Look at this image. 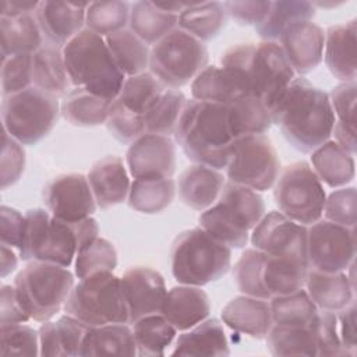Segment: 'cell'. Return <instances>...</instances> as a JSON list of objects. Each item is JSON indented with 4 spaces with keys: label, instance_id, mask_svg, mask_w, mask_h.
<instances>
[{
    "label": "cell",
    "instance_id": "cell-33",
    "mask_svg": "<svg viewBox=\"0 0 357 357\" xmlns=\"http://www.w3.org/2000/svg\"><path fill=\"white\" fill-rule=\"evenodd\" d=\"M315 15V6L310 1L279 0L271 1V7L265 18L255 26L257 33L264 40H279L284 31L290 26L311 21Z\"/></svg>",
    "mask_w": 357,
    "mask_h": 357
},
{
    "label": "cell",
    "instance_id": "cell-54",
    "mask_svg": "<svg viewBox=\"0 0 357 357\" xmlns=\"http://www.w3.org/2000/svg\"><path fill=\"white\" fill-rule=\"evenodd\" d=\"M356 212L357 198L354 187H340L325 198L322 215H325L329 222L354 229Z\"/></svg>",
    "mask_w": 357,
    "mask_h": 357
},
{
    "label": "cell",
    "instance_id": "cell-63",
    "mask_svg": "<svg viewBox=\"0 0 357 357\" xmlns=\"http://www.w3.org/2000/svg\"><path fill=\"white\" fill-rule=\"evenodd\" d=\"M1 278L14 272L18 265V258L14 250L6 244H1Z\"/></svg>",
    "mask_w": 357,
    "mask_h": 357
},
{
    "label": "cell",
    "instance_id": "cell-51",
    "mask_svg": "<svg viewBox=\"0 0 357 357\" xmlns=\"http://www.w3.org/2000/svg\"><path fill=\"white\" fill-rule=\"evenodd\" d=\"M0 353L3 356H38V331L24 324H1Z\"/></svg>",
    "mask_w": 357,
    "mask_h": 357
},
{
    "label": "cell",
    "instance_id": "cell-8",
    "mask_svg": "<svg viewBox=\"0 0 357 357\" xmlns=\"http://www.w3.org/2000/svg\"><path fill=\"white\" fill-rule=\"evenodd\" d=\"M14 287L29 318L45 322L64 307L74 287V275L56 264L31 261L15 276Z\"/></svg>",
    "mask_w": 357,
    "mask_h": 357
},
{
    "label": "cell",
    "instance_id": "cell-21",
    "mask_svg": "<svg viewBox=\"0 0 357 357\" xmlns=\"http://www.w3.org/2000/svg\"><path fill=\"white\" fill-rule=\"evenodd\" d=\"M211 301L201 286L180 284L167 290L160 314L177 329L188 331L209 317Z\"/></svg>",
    "mask_w": 357,
    "mask_h": 357
},
{
    "label": "cell",
    "instance_id": "cell-25",
    "mask_svg": "<svg viewBox=\"0 0 357 357\" xmlns=\"http://www.w3.org/2000/svg\"><path fill=\"white\" fill-rule=\"evenodd\" d=\"M225 176L209 166L192 165L184 169L178 177V195L194 211H205L212 206L225 185Z\"/></svg>",
    "mask_w": 357,
    "mask_h": 357
},
{
    "label": "cell",
    "instance_id": "cell-7",
    "mask_svg": "<svg viewBox=\"0 0 357 357\" xmlns=\"http://www.w3.org/2000/svg\"><path fill=\"white\" fill-rule=\"evenodd\" d=\"M231 248L209 236L202 227L180 233L170 248V268L180 284L205 286L230 269Z\"/></svg>",
    "mask_w": 357,
    "mask_h": 357
},
{
    "label": "cell",
    "instance_id": "cell-58",
    "mask_svg": "<svg viewBox=\"0 0 357 357\" xmlns=\"http://www.w3.org/2000/svg\"><path fill=\"white\" fill-rule=\"evenodd\" d=\"M223 7L241 25H258L269 11L271 1H225Z\"/></svg>",
    "mask_w": 357,
    "mask_h": 357
},
{
    "label": "cell",
    "instance_id": "cell-45",
    "mask_svg": "<svg viewBox=\"0 0 357 357\" xmlns=\"http://www.w3.org/2000/svg\"><path fill=\"white\" fill-rule=\"evenodd\" d=\"M273 324L307 326L319 311L304 289L269 298Z\"/></svg>",
    "mask_w": 357,
    "mask_h": 357
},
{
    "label": "cell",
    "instance_id": "cell-1",
    "mask_svg": "<svg viewBox=\"0 0 357 357\" xmlns=\"http://www.w3.org/2000/svg\"><path fill=\"white\" fill-rule=\"evenodd\" d=\"M268 109L272 124L279 126L287 142L300 152L311 153L332 135L335 114L328 93L301 75H296Z\"/></svg>",
    "mask_w": 357,
    "mask_h": 357
},
{
    "label": "cell",
    "instance_id": "cell-34",
    "mask_svg": "<svg viewBox=\"0 0 357 357\" xmlns=\"http://www.w3.org/2000/svg\"><path fill=\"white\" fill-rule=\"evenodd\" d=\"M130 29L146 45H155L178 26V15L167 13L153 1H135L130 8Z\"/></svg>",
    "mask_w": 357,
    "mask_h": 357
},
{
    "label": "cell",
    "instance_id": "cell-48",
    "mask_svg": "<svg viewBox=\"0 0 357 357\" xmlns=\"http://www.w3.org/2000/svg\"><path fill=\"white\" fill-rule=\"evenodd\" d=\"M265 254L257 248H247L233 268V279L237 289L245 294L264 300H269L271 296L262 282Z\"/></svg>",
    "mask_w": 357,
    "mask_h": 357
},
{
    "label": "cell",
    "instance_id": "cell-26",
    "mask_svg": "<svg viewBox=\"0 0 357 357\" xmlns=\"http://www.w3.org/2000/svg\"><path fill=\"white\" fill-rule=\"evenodd\" d=\"M89 328V325L70 314L61 315L57 321L42 322L38 329L39 356H79Z\"/></svg>",
    "mask_w": 357,
    "mask_h": 357
},
{
    "label": "cell",
    "instance_id": "cell-13",
    "mask_svg": "<svg viewBox=\"0 0 357 357\" xmlns=\"http://www.w3.org/2000/svg\"><path fill=\"white\" fill-rule=\"evenodd\" d=\"M225 170L230 183L254 191L272 188L279 176V159L272 141L265 134L234 138Z\"/></svg>",
    "mask_w": 357,
    "mask_h": 357
},
{
    "label": "cell",
    "instance_id": "cell-53",
    "mask_svg": "<svg viewBox=\"0 0 357 357\" xmlns=\"http://www.w3.org/2000/svg\"><path fill=\"white\" fill-rule=\"evenodd\" d=\"M310 325L315 336L317 356H346L339 339L336 312L318 311Z\"/></svg>",
    "mask_w": 357,
    "mask_h": 357
},
{
    "label": "cell",
    "instance_id": "cell-41",
    "mask_svg": "<svg viewBox=\"0 0 357 357\" xmlns=\"http://www.w3.org/2000/svg\"><path fill=\"white\" fill-rule=\"evenodd\" d=\"M131 329L137 353L145 357L163 356L177 335V329L160 312L134 321Z\"/></svg>",
    "mask_w": 357,
    "mask_h": 357
},
{
    "label": "cell",
    "instance_id": "cell-61",
    "mask_svg": "<svg viewBox=\"0 0 357 357\" xmlns=\"http://www.w3.org/2000/svg\"><path fill=\"white\" fill-rule=\"evenodd\" d=\"M39 1H22V0H3L0 1V17L14 18L25 14H35Z\"/></svg>",
    "mask_w": 357,
    "mask_h": 357
},
{
    "label": "cell",
    "instance_id": "cell-29",
    "mask_svg": "<svg viewBox=\"0 0 357 357\" xmlns=\"http://www.w3.org/2000/svg\"><path fill=\"white\" fill-rule=\"evenodd\" d=\"M32 85L56 98H64L70 91L63 47L43 43L32 54Z\"/></svg>",
    "mask_w": 357,
    "mask_h": 357
},
{
    "label": "cell",
    "instance_id": "cell-55",
    "mask_svg": "<svg viewBox=\"0 0 357 357\" xmlns=\"http://www.w3.org/2000/svg\"><path fill=\"white\" fill-rule=\"evenodd\" d=\"M335 114V123L356 132V99L357 85L354 82H342L332 88L328 95Z\"/></svg>",
    "mask_w": 357,
    "mask_h": 357
},
{
    "label": "cell",
    "instance_id": "cell-15",
    "mask_svg": "<svg viewBox=\"0 0 357 357\" xmlns=\"http://www.w3.org/2000/svg\"><path fill=\"white\" fill-rule=\"evenodd\" d=\"M250 240L254 248L266 255L307 262V226L289 219L279 211L265 213L252 229Z\"/></svg>",
    "mask_w": 357,
    "mask_h": 357
},
{
    "label": "cell",
    "instance_id": "cell-17",
    "mask_svg": "<svg viewBox=\"0 0 357 357\" xmlns=\"http://www.w3.org/2000/svg\"><path fill=\"white\" fill-rule=\"evenodd\" d=\"M126 162L134 178H172L176 170V145L170 137L145 132L130 144Z\"/></svg>",
    "mask_w": 357,
    "mask_h": 357
},
{
    "label": "cell",
    "instance_id": "cell-46",
    "mask_svg": "<svg viewBox=\"0 0 357 357\" xmlns=\"http://www.w3.org/2000/svg\"><path fill=\"white\" fill-rule=\"evenodd\" d=\"M130 4L127 1H93L89 3L85 14L86 29L102 38L126 29L130 21Z\"/></svg>",
    "mask_w": 357,
    "mask_h": 357
},
{
    "label": "cell",
    "instance_id": "cell-32",
    "mask_svg": "<svg viewBox=\"0 0 357 357\" xmlns=\"http://www.w3.org/2000/svg\"><path fill=\"white\" fill-rule=\"evenodd\" d=\"M0 38L1 59L13 54H33L43 45V35L35 14L0 17Z\"/></svg>",
    "mask_w": 357,
    "mask_h": 357
},
{
    "label": "cell",
    "instance_id": "cell-60",
    "mask_svg": "<svg viewBox=\"0 0 357 357\" xmlns=\"http://www.w3.org/2000/svg\"><path fill=\"white\" fill-rule=\"evenodd\" d=\"M337 332L346 356H356V300L346 308L336 312Z\"/></svg>",
    "mask_w": 357,
    "mask_h": 357
},
{
    "label": "cell",
    "instance_id": "cell-42",
    "mask_svg": "<svg viewBox=\"0 0 357 357\" xmlns=\"http://www.w3.org/2000/svg\"><path fill=\"white\" fill-rule=\"evenodd\" d=\"M185 102L187 98L181 91L166 88L144 114L145 132L166 137L174 134Z\"/></svg>",
    "mask_w": 357,
    "mask_h": 357
},
{
    "label": "cell",
    "instance_id": "cell-4",
    "mask_svg": "<svg viewBox=\"0 0 357 357\" xmlns=\"http://www.w3.org/2000/svg\"><path fill=\"white\" fill-rule=\"evenodd\" d=\"M174 139L194 163L225 169L234 141L227 105L187 99Z\"/></svg>",
    "mask_w": 357,
    "mask_h": 357
},
{
    "label": "cell",
    "instance_id": "cell-52",
    "mask_svg": "<svg viewBox=\"0 0 357 357\" xmlns=\"http://www.w3.org/2000/svg\"><path fill=\"white\" fill-rule=\"evenodd\" d=\"M32 86V54L1 59V93L8 96Z\"/></svg>",
    "mask_w": 357,
    "mask_h": 357
},
{
    "label": "cell",
    "instance_id": "cell-49",
    "mask_svg": "<svg viewBox=\"0 0 357 357\" xmlns=\"http://www.w3.org/2000/svg\"><path fill=\"white\" fill-rule=\"evenodd\" d=\"M74 265L78 279L98 272H113L117 266V251L110 241L96 237L77 252Z\"/></svg>",
    "mask_w": 357,
    "mask_h": 357
},
{
    "label": "cell",
    "instance_id": "cell-30",
    "mask_svg": "<svg viewBox=\"0 0 357 357\" xmlns=\"http://www.w3.org/2000/svg\"><path fill=\"white\" fill-rule=\"evenodd\" d=\"M311 165L321 183L332 188L347 185L356 174L354 155L331 139L311 152Z\"/></svg>",
    "mask_w": 357,
    "mask_h": 357
},
{
    "label": "cell",
    "instance_id": "cell-22",
    "mask_svg": "<svg viewBox=\"0 0 357 357\" xmlns=\"http://www.w3.org/2000/svg\"><path fill=\"white\" fill-rule=\"evenodd\" d=\"M98 208L107 209L124 202L130 191V178L123 159L107 155L98 160L86 174Z\"/></svg>",
    "mask_w": 357,
    "mask_h": 357
},
{
    "label": "cell",
    "instance_id": "cell-2",
    "mask_svg": "<svg viewBox=\"0 0 357 357\" xmlns=\"http://www.w3.org/2000/svg\"><path fill=\"white\" fill-rule=\"evenodd\" d=\"M220 67L241 95L257 96L266 107L296 77L280 45L273 40L236 45L222 54Z\"/></svg>",
    "mask_w": 357,
    "mask_h": 357
},
{
    "label": "cell",
    "instance_id": "cell-43",
    "mask_svg": "<svg viewBox=\"0 0 357 357\" xmlns=\"http://www.w3.org/2000/svg\"><path fill=\"white\" fill-rule=\"evenodd\" d=\"M265 339L273 356H317V343L311 325L293 326L273 324Z\"/></svg>",
    "mask_w": 357,
    "mask_h": 357
},
{
    "label": "cell",
    "instance_id": "cell-14",
    "mask_svg": "<svg viewBox=\"0 0 357 357\" xmlns=\"http://www.w3.org/2000/svg\"><path fill=\"white\" fill-rule=\"evenodd\" d=\"M356 236L353 227L319 219L307 227V262L310 269L343 272L354 262Z\"/></svg>",
    "mask_w": 357,
    "mask_h": 357
},
{
    "label": "cell",
    "instance_id": "cell-35",
    "mask_svg": "<svg viewBox=\"0 0 357 357\" xmlns=\"http://www.w3.org/2000/svg\"><path fill=\"white\" fill-rule=\"evenodd\" d=\"M308 269L305 261L265 254L262 282L271 297L293 293L304 287Z\"/></svg>",
    "mask_w": 357,
    "mask_h": 357
},
{
    "label": "cell",
    "instance_id": "cell-3",
    "mask_svg": "<svg viewBox=\"0 0 357 357\" xmlns=\"http://www.w3.org/2000/svg\"><path fill=\"white\" fill-rule=\"evenodd\" d=\"M99 226L93 218L63 220L47 209L33 208L25 213L22 243L18 248L22 261H43L68 268L77 252L98 237Z\"/></svg>",
    "mask_w": 357,
    "mask_h": 357
},
{
    "label": "cell",
    "instance_id": "cell-31",
    "mask_svg": "<svg viewBox=\"0 0 357 357\" xmlns=\"http://www.w3.org/2000/svg\"><path fill=\"white\" fill-rule=\"evenodd\" d=\"M79 356H138L132 329L128 324L91 326L82 342Z\"/></svg>",
    "mask_w": 357,
    "mask_h": 357
},
{
    "label": "cell",
    "instance_id": "cell-28",
    "mask_svg": "<svg viewBox=\"0 0 357 357\" xmlns=\"http://www.w3.org/2000/svg\"><path fill=\"white\" fill-rule=\"evenodd\" d=\"M229 342L222 322L206 318L188 332L178 335L172 356H229Z\"/></svg>",
    "mask_w": 357,
    "mask_h": 357
},
{
    "label": "cell",
    "instance_id": "cell-50",
    "mask_svg": "<svg viewBox=\"0 0 357 357\" xmlns=\"http://www.w3.org/2000/svg\"><path fill=\"white\" fill-rule=\"evenodd\" d=\"M105 124L110 134L123 144H131L145 134L144 116L130 110L119 98L110 102Z\"/></svg>",
    "mask_w": 357,
    "mask_h": 357
},
{
    "label": "cell",
    "instance_id": "cell-10",
    "mask_svg": "<svg viewBox=\"0 0 357 357\" xmlns=\"http://www.w3.org/2000/svg\"><path fill=\"white\" fill-rule=\"evenodd\" d=\"M59 112V98L32 85L3 96V130L22 145H33L53 130Z\"/></svg>",
    "mask_w": 357,
    "mask_h": 357
},
{
    "label": "cell",
    "instance_id": "cell-62",
    "mask_svg": "<svg viewBox=\"0 0 357 357\" xmlns=\"http://www.w3.org/2000/svg\"><path fill=\"white\" fill-rule=\"evenodd\" d=\"M332 135H335V142L337 145H340L344 151H347L351 155L356 153L357 144H356V132L354 131H350L346 127L335 123Z\"/></svg>",
    "mask_w": 357,
    "mask_h": 357
},
{
    "label": "cell",
    "instance_id": "cell-23",
    "mask_svg": "<svg viewBox=\"0 0 357 357\" xmlns=\"http://www.w3.org/2000/svg\"><path fill=\"white\" fill-rule=\"evenodd\" d=\"M356 32V20L332 25L325 32L322 59L331 74L342 82H354L357 77Z\"/></svg>",
    "mask_w": 357,
    "mask_h": 357
},
{
    "label": "cell",
    "instance_id": "cell-19",
    "mask_svg": "<svg viewBox=\"0 0 357 357\" xmlns=\"http://www.w3.org/2000/svg\"><path fill=\"white\" fill-rule=\"evenodd\" d=\"M88 6L89 3L39 1L35 18L46 43L64 47L84 29Z\"/></svg>",
    "mask_w": 357,
    "mask_h": 357
},
{
    "label": "cell",
    "instance_id": "cell-38",
    "mask_svg": "<svg viewBox=\"0 0 357 357\" xmlns=\"http://www.w3.org/2000/svg\"><path fill=\"white\" fill-rule=\"evenodd\" d=\"M229 124L234 135L265 134L271 126L272 119L265 102L252 95H241L227 105Z\"/></svg>",
    "mask_w": 357,
    "mask_h": 357
},
{
    "label": "cell",
    "instance_id": "cell-37",
    "mask_svg": "<svg viewBox=\"0 0 357 357\" xmlns=\"http://www.w3.org/2000/svg\"><path fill=\"white\" fill-rule=\"evenodd\" d=\"M110 100L84 88L70 89L60 103L63 117L77 127H95L106 123Z\"/></svg>",
    "mask_w": 357,
    "mask_h": 357
},
{
    "label": "cell",
    "instance_id": "cell-6",
    "mask_svg": "<svg viewBox=\"0 0 357 357\" xmlns=\"http://www.w3.org/2000/svg\"><path fill=\"white\" fill-rule=\"evenodd\" d=\"M265 215L262 197L244 185L226 181L218 201L202 211L198 222L209 236L229 248H243L250 230Z\"/></svg>",
    "mask_w": 357,
    "mask_h": 357
},
{
    "label": "cell",
    "instance_id": "cell-20",
    "mask_svg": "<svg viewBox=\"0 0 357 357\" xmlns=\"http://www.w3.org/2000/svg\"><path fill=\"white\" fill-rule=\"evenodd\" d=\"M278 43L284 52L293 71L303 77L321 64L325 32L312 21L298 22L284 31Z\"/></svg>",
    "mask_w": 357,
    "mask_h": 357
},
{
    "label": "cell",
    "instance_id": "cell-5",
    "mask_svg": "<svg viewBox=\"0 0 357 357\" xmlns=\"http://www.w3.org/2000/svg\"><path fill=\"white\" fill-rule=\"evenodd\" d=\"M71 85L84 88L106 100H114L126 75L116 66L105 38L84 28L63 47Z\"/></svg>",
    "mask_w": 357,
    "mask_h": 357
},
{
    "label": "cell",
    "instance_id": "cell-18",
    "mask_svg": "<svg viewBox=\"0 0 357 357\" xmlns=\"http://www.w3.org/2000/svg\"><path fill=\"white\" fill-rule=\"evenodd\" d=\"M120 282L130 324L145 315L160 312L167 289L158 271L149 266H132L123 273Z\"/></svg>",
    "mask_w": 357,
    "mask_h": 357
},
{
    "label": "cell",
    "instance_id": "cell-47",
    "mask_svg": "<svg viewBox=\"0 0 357 357\" xmlns=\"http://www.w3.org/2000/svg\"><path fill=\"white\" fill-rule=\"evenodd\" d=\"M165 89L166 86L152 73L144 71L137 75L126 77L117 98L130 110L144 116Z\"/></svg>",
    "mask_w": 357,
    "mask_h": 357
},
{
    "label": "cell",
    "instance_id": "cell-36",
    "mask_svg": "<svg viewBox=\"0 0 357 357\" xmlns=\"http://www.w3.org/2000/svg\"><path fill=\"white\" fill-rule=\"evenodd\" d=\"M184 8L178 14V28L192 35L201 42L218 36L226 22V10L219 1L183 3Z\"/></svg>",
    "mask_w": 357,
    "mask_h": 357
},
{
    "label": "cell",
    "instance_id": "cell-11",
    "mask_svg": "<svg viewBox=\"0 0 357 357\" xmlns=\"http://www.w3.org/2000/svg\"><path fill=\"white\" fill-rule=\"evenodd\" d=\"M208 50L204 42L178 26L156 42L149 52V70L166 86L178 89L206 67Z\"/></svg>",
    "mask_w": 357,
    "mask_h": 357
},
{
    "label": "cell",
    "instance_id": "cell-27",
    "mask_svg": "<svg viewBox=\"0 0 357 357\" xmlns=\"http://www.w3.org/2000/svg\"><path fill=\"white\" fill-rule=\"evenodd\" d=\"M305 291L319 311L339 312L354 301V284L347 272H321L308 269Z\"/></svg>",
    "mask_w": 357,
    "mask_h": 357
},
{
    "label": "cell",
    "instance_id": "cell-57",
    "mask_svg": "<svg viewBox=\"0 0 357 357\" xmlns=\"http://www.w3.org/2000/svg\"><path fill=\"white\" fill-rule=\"evenodd\" d=\"M25 215L14 208L3 205L0 208V238L1 244L20 248L24 237Z\"/></svg>",
    "mask_w": 357,
    "mask_h": 357
},
{
    "label": "cell",
    "instance_id": "cell-56",
    "mask_svg": "<svg viewBox=\"0 0 357 357\" xmlns=\"http://www.w3.org/2000/svg\"><path fill=\"white\" fill-rule=\"evenodd\" d=\"M25 167V151L22 144L11 138L3 131V151H1V188L15 184Z\"/></svg>",
    "mask_w": 357,
    "mask_h": 357
},
{
    "label": "cell",
    "instance_id": "cell-12",
    "mask_svg": "<svg viewBox=\"0 0 357 357\" xmlns=\"http://www.w3.org/2000/svg\"><path fill=\"white\" fill-rule=\"evenodd\" d=\"M275 204L289 219L310 226L322 218L325 190L308 162H294L283 169L273 184Z\"/></svg>",
    "mask_w": 357,
    "mask_h": 357
},
{
    "label": "cell",
    "instance_id": "cell-9",
    "mask_svg": "<svg viewBox=\"0 0 357 357\" xmlns=\"http://www.w3.org/2000/svg\"><path fill=\"white\" fill-rule=\"evenodd\" d=\"M63 310L89 326L130 324L121 282L113 272H98L79 279Z\"/></svg>",
    "mask_w": 357,
    "mask_h": 357
},
{
    "label": "cell",
    "instance_id": "cell-59",
    "mask_svg": "<svg viewBox=\"0 0 357 357\" xmlns=\"http://www.w3.org/2000/svg\"><path fill=\"white\" fill-rule=\"evenodd\" d=\"M29 319L20 303L14 284H3L0 290V324H25Z\"/></svg>",
    "mask_w": 357,
    "mask_h": 357
},
{
    "label": "cell",
    "instance_id": "cell-39",
    "mask_svg": "<svg viewBox=\"0 0 357 357\" xmlns=\"http://www.w3.org/2000/svg\"><path fill=\"white\" fill-rule=\"evenodd\" d=\"M105 40L116 66L126 77L141 74L149 67L151 49L131 29L119 31Z\"/></svg>",
    "mask_w": 357,
    "mask_h": 357
},
{
    "label": "cell",
    "instance_id": "cell-24",
    "mask_svg": "<svg viewBox=\"0 0 357 357\" xmlns=\"http://www.w3.org/2000/svg\"><path fill=\"white\" fill-rule=\"evenodd\" d=\"M220 317L230 329L254 339H265L273 325L269 300L245 294L230 300L222 308Z\"/></svg>",
    "mask_w": 357,
    "mask_h": 357
},
{
    "label": "cell",
    "instance_id": "cell-16",
    "mask_svg": "<svg viewBox=\"0 0 357 357\" xmlns=\"http://www.w3.org/2000/svg\"><path fill=\"white\" fill-rule=\"evenodd\" d=\"M43 204L53 216L70 222L91 218L98 208L89 181L81 173L53 177L43 188Z\"/></svg>",
    "mask_w": 357,
    "mask_h": 357
},
{
    "label": "cell",
    "instance_id": "cell-40",
    "mask_svg": "<svg viewBox=\"0 0 357 357\" xmlns=\"http://www.w3.org/2000/svg\"><path fill=\"white\" fill-rule=\"evenodd\" d=\"M176 184L172 178H134L127 204L131 209L155 215L165 211L174 199Z\"/></svg>",
    "mask_w": 357,
    "mask_h": 357
},
{
    "label": "cell",
    "instance_id": "cell-44",
    "mask_svg": "<svg viewBox=\"0 0 357 357\" xmlns=\"http://www.w3.org/2000/svg\"><path fill=\"white\" fill-rule=\"evenodd\" d=\"M192 99L229 105L241 96L231 77L220 66H206L191 82Z\"/></svg>",
    "mask_w": 357,
    "mask_h": 357
}]
</instances>
